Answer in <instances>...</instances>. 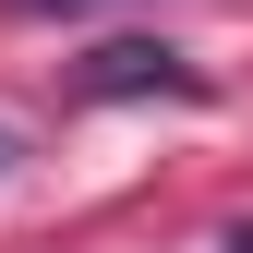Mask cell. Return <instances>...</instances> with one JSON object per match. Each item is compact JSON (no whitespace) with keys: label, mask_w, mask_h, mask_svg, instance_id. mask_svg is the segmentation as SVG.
<instances>
[{"label":"cell","mask_w":253,"mask_h":253,"mask_svg":"<svg viewBox=\"0 0 253 253\" xmlns=\"http://www.w3.org/2000/svg\"><path fill=\"white\" fill-rule=\"evenodd\" d=\"M84 97H193V60H169V48L121 37V48L84 60Z\"/></svg>","instance_id":"cell-1"},{"label":"cell","mask_w":253,"mask_h":253,"mask_svg":"<svg viewBox=\"0 0 253 253\" xmlns=\"http://www.w3.org/2000/svg\"><path fill=\"white\" fill-rule=\"evenodd\" d=\"M12 12H97V0H12Z\"/></svg>","instance_id":"cell-2"},{"label":"cell","mask_w":253,"mask_h":253,"mask_svg":"<svg viewBox=\"0 0 253 253\" xmlns=\"http://www.w3.org/2000/svg\"><path fill=\"white\" fill-rule=\"evenodd\" d=\"M229 253H253V229H229Z\"/></svg>","instance_id":"cell-3"},{"label":"cell","mask_w":253,"mask_h":253,"mask_svg":"<svg viewBox=\"0 0 253 253\" xmlns=\"http://www.w3.org/2000/svg\"><path fill=\"white\" fill-rule=\"evenodd\" d=\"M0 169H12V133H0Z\"/></svg>","instance_id":"cell-4"}]
</instances>
